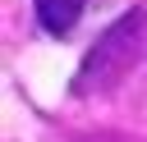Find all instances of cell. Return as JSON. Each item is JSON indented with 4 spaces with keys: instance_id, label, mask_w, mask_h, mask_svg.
<instances>
[{
    "instance_id": "cell-1",
    "label": "cell",
    "mask_w": 147,
    "mask_h": 142,
    "mask_svg": "<svg viewBox=\"0 0 147 142\" xmlns=\"http://www.w3.org/2000/svg\"><path fill=\"white\" fill-rule=\"evenodd\" d=\"M138 64H147V9H142V5L124 9V14L87 46V55H83L78 69H74L69 96H101V92L119 87Z\"/></svg>"
},
{
    "instance_id": "cell-2",
    "label": "cell",
    "mask_w": 147,
    "mask_h": 142,
    "mask_svg": "<svg viewBox=\"0 0 147 142\" xmlns=\"http://www.w3.org/2000/svg\"><path fill=\"white\" fill-rule=\"evenodd\" d=\"M87 0H32V14H37V27L51 32V37H69L83 18Z\"/></svg>"
}]
</instances>
